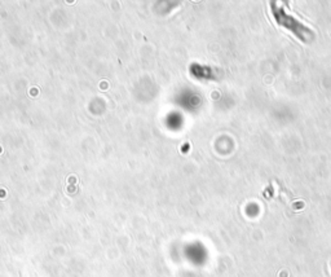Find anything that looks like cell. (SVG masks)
Listing matches in <instances>:
<instances>
[{"instance_id":"6da1fadb","label":"cell","mask_w":331,"mask_h":277,"mask_svg":"<svg viewBox=\"0 0 331 277\" xmlns=\"http://www.w3.org/2000/svg\"><path fill=\"white\" fill-rule=\"evenodd\" d=\"M272 11H273L274 18L277 20L278 24L285 26L286 29L291 30V31H294L299 36V39H302L304 42H309L312 39V33L309 31V30H308L304 25L300 24L299 21H296L294 17L286 14L282 7H276V4L273 3L272 4Z\"/></svg>"}]
</instances>
